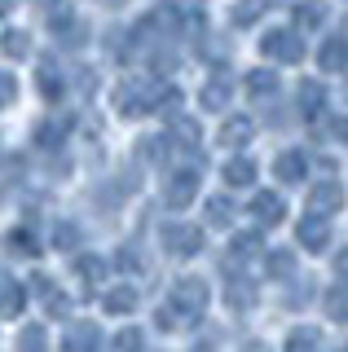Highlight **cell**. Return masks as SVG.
Segmentation results:
<instances>
[{"instance_id":"9c48e42d","label":"cell","mask_w":348,"mask_h":352,"mask_svg":"<svg viewBox=\"0 0 348 352\" xmlns=\"http://www.w3.org/2000/svg\"><path fill=\"white\" fill-rule=\"evenodd\" d=\"M252 88H256V93H274V88H278L274 71H256V75H252Z\"/></svg>"},{"instance_id":"8fae6325","label":"cell","mask_w":348,"mask_h":352,"mask_svg":"<svg viewBox=\"0 0 348 352\" xmlns=\"http://www.w3.org/2000/svg\"><path fill=\"white\" fill-rule=\"evenodd\" d=\"M313 348V335L309 330H300V335H291V352H309Z\"/></svg>"},{"instance_id":"3957f363","label":"cell","mask_w":348,"mask_h":352,"mask_svg":"<svg viewBox=\"0 0 348 352\" xmlns=\"http://www.w3.org/2000/svg\"><path fill=\"white\" fill-rule=\"evenodd\" d=\"M318 66H322V71H344V66H348V40L344 36L326 40L322 49H318Z\"/></svg>"},{"instance_id":"8992f818","label":"cell","mask_w":348,"mask_h":352,"mask_svg":"<svg viewBox=\"0 0 348 352\" xmlns=\"http://www.w3.org/2000/svg\"><path fill=\"white\" fill-rule=\"evenodd\" d=\"M300 242L309 251H322L326 242H331V229H326V220L318 216V220H300Z\"/></svg>"},{"instance_id":"30bf717a","label":"cell","mask_w":348,"mask_h":352,"mask_svg":"<svg viewBox=\"0 0 348 352\" xmlns=\"http://www.w3.org/2000/svg\"><path fill=\"white\" fill-rule=\"evenodd\" d=\"M252 176H256V168H252V163H234V168H230V181H238V185H252Z\"/></svg>"},{"instance_id":"ba28073f","label":"cell","mask_w":348,"mask_h":352,"mask_svg":"<svg viewBox=\"0 0 348 352\" xmlns=\"http://www.w3.org/2000/svg\"><path fill=\"white\" fill-rule=\"evenodd\" d=\"M326 18V9L318 5V0H304V5H296V22L300 27H313V22H322Z\"/></svg>"},{"instance_id":"5b68a950","label":"cell","mask_w":348,"mask_h":352,"mask_svg":"<svg viewBox=\"0 0 348 352\" xmlns=\"http://www.w3.org/2000/svg\"><path fill=\"white\" fill-rule=\"evenodd\" d=\"M340 203H344V190H340L335 181H322L318 190L309 194V207H313V212H335Z\"/></svg>"},{"instance_id":"52a82bcc","label":"cell","mask_w":348,"mask_h":352,"mask_svg":"<svg viewBox=\"0 0 348 352\" xmlns=\"http://www.w3.org/2000/svg\"><path fill=\"white\" fill-rule=\"evenodd\" d=\"M300 106H304V115L322 110V106H326V88H322V84H313V80H304V88H300Z\"/></svg>"},{"instance_id":"277c9868","label":"cell","mask_w":348,"mask_h":352,"mask_svg":"<svg viewBox=\"0 0 348 352\" xmlns=\"http://www.w3.org/2000/svg\"><path fill=\"white\" fill-rule=\"evenodd\" d=\"M256 216H260V225H282V220H287V203H282V194H256Z\"/></svg>"},{"instance_id":"7c38bea8","label":"cell","mask_w":348,"mask_h":352,"mask_svg":"<svg viewBox=\"0 0 348 352\" xmlns=\"http://www.w3.org/2000/svg\"><path fill=\"white\" fill-rule=\"evenodd\" d=\"M252 137V124H230V132H225V141H243Z\"/></svg>"},{"instance_id":"4fadbf2b","label":"cell","mask_w":348,"mask_h":352,"mask_svg":"<svg viewBox=\"0 0 348 352\" xmlns=\"http://www.w3.org/2000/svg\"><path fill=\"white\" fill-rule=\"evenodd\" d=\"M340 137H344V141H348V119H344V124H340Z\"/></svg>"},{"instance_id":"7a4b0ae2","label":"cell","mask_w":348,"mask_h":352,"mask_svg":"<svg viewBox=\"0 0 348 352\" xmlns=\"http://www.w3.org/2000/svg\"><path fill=\"white\" fill-rule=\"evenodd\" d=\"M274 176L282 185H300L304 181V154L300 150H282L274 159Z\"/></svg>"},{"instance_id":"6da1fadb","label":"cell","mask_w":348,"mask_h":352,"mask_svg":"<svg viewBox=\"0 0 348 352\" xmlns=\"http://www.w3.org/2000/svg\"><path fill=\"white\" fill-rule=\"evenodd\" d=\"M260 49H265L274 62H287V66L304 58V44H300V36H296V31H282V27H274V31H269Z\"/></svg>"}]
</instances>
